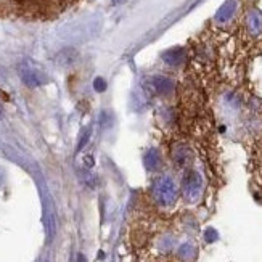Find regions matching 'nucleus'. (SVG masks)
<instances>
[{
  "label": "nucleus",
  "mask_w": 262,
  "mask_h": 262,
  "mask_svg": "<svg viewBox=\"0 0 262 262\" xmlns=\"http://www.w3.org/2000/svg\"><path fill=\"white\" fill-rule=\"evenodd\" d=\"M19 76L29 87H39L45 82V79H47L42 68H39L36 63H31V61H26L19 68Z\"/></svg>",
  "instance_id": "obj_1"
},
{
  "label": "nucleus",
  "mask_w": 262,
  "mask_h": 262,
  "mask_svg": "<svg viewBox=\"0 0 262 262\" xmlns=\"http://www.w3.org/2000/svg\"><path fill=\"white\" fill-rule=\"evenodd\" d=\"M77 56L79 55L74 49H64L58 53V56H56V63L61 66H70L77 60Z\"/></svg>",
  "instance_id": "obj_2"
},
{
  "label": "nucleus",
  "mask_w": 262,
  "mask_h": 262,
  "mask_svg": "<svg viewBox=\"0 0 262 262\" xmlns=\"http://www.w3.org/2000/svg\"><path fill=\"white\" fill-rule=\"evenodd\" d=\"M105 89H106V82L103 81V79H95V90H98V92H103Z\"/></svg>",
  "instance_id": "obj_3"
},
{
  "label": "nucleus",
  "mask_w": 262,
  "mask_h": 262,
  "mask_svg": "<svg viewBox=\"0 0 262 262\" xmlns=\"http://www.w3.org/2000/svg\"><path fill=\"white\" fill-rule=\"evenodd\" d=\"M0 115H2V106H0Z\"/></svg>",
  "instance_id": "obj_4"
}]
</instances>
